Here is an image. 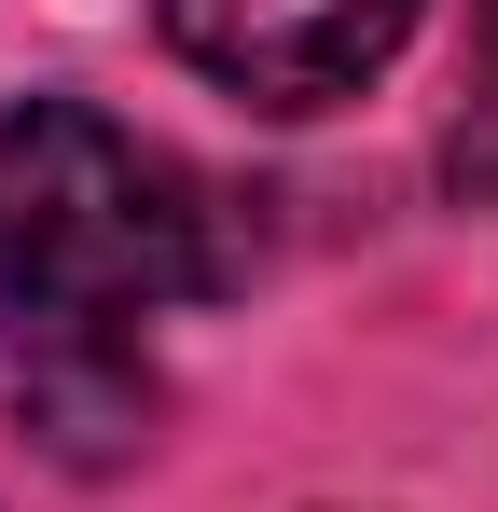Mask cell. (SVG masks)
I'll return each instance as SVG.
<instances>
[{
	"mask_svg": "<svg viewBox=\"0 0 498 512\" xmlns=\"http://www.w3.org/2000/svg\"><path fill=\"white\" fill-rule=\"evenodd\" d=\"M471 84H485V97H471V125H498V0H471ZM457 167L498 180V139H485V153H457Z\"/></svg>",
	"mask_w": 498,
	"mask_h": 512,
	"instance_id": "obj_3",
	"label": "cell"
},
{
	"mask_svg": "<svg viewBox=\"0 0 498 512\" xmlns=\"http://www.w3.org/2000/svg\"><path fill=\"white\" fill-rule=\"evenodd\" d=\"M415 14L429 0H166V42H180V70H208L222 97L305 125V111L360 97L402 56Z\"/></svg>",
	"mask_w": 498,
	"mask_h": 512,
	"instance_id": "obj_2",
	"label": "cell"
},
{
	"mask_svg": "<svg viewBox=\"0 0 498 512\" xmlns=\"http://www.w3.org/2000/svg\"><path fill=\"white\" fill-rule=\"evenodd\" d=\"M222 277L208 250V194L180 153L139 125L28 97L0 111V346L28 360L42 402H153L139 388V319L194 305Z\"/></svg>",
	"mask_w": 498,
	"mask_h": 512,
	"instance_id": "obj_1",
	"label": "cell"
}]
</instances>
